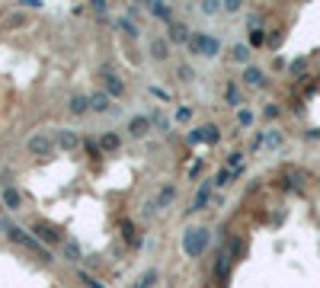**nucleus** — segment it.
Returning a JSON list of instances; mask_svg holds the SVG:
<instances>
[{
	"label": "nucleus",
	"mask_w": 320,
	"mask_h": 288,
	"mask_svg": "<svg viewBox=\"0 0 320 288\" xmlns=\"http://www.w3.org/2000/svg\"><path fill=\"white\" fill-rule=\"evenodd\" d=\"M211 186H215V179H205L202 186H198L195 199H192V205H189V208H192V212H202V208L211 202Z\"/></svg>",
	"instance_id": "obj_7"
},
{
	"label": "nucleus",
	"mask_w": 320,
	"mask_h": 288,
	"mask_svg": "<svg viewBox=\"0 0 320 288\" xmlns=\"http://www.w3.org/2000/svg\"><path fill=\"white\" fill-rule=\"evenodd\" d=\"M128 132H132L135 138H144L151 132V119L148 116H132V122H128Z\"/></svg>",
	"instance_id": "obj_9"
},
{
	"label": "nucleus",
	"mask_w": 320,
	"mask_h": 288,
	"mask_svg": "<svg viewBox=\"0 0 320 288\" xmlns=\"http://www.w3.org/2000/svg\"><path fill=\"white\" fill-rule=\"evenodd\" d=\"M192 77H195V71H192V67H189V64H183V67H179V80H192Z\"/></svg>",
	"instance_id": "obj_30"
},
{
	"label": "nucleus",
	"mask_w": 320,
	"mask_h": 288,
	"mask_svg": "<svg viewBox=\"0 0 320 288\" xmlns=\"http://www.w3.org/2000/svg\"><path fill=\"white\" fill-rule=\"evenodd\" d=\"M29 151L39 154V157H48L51 151H55V141H51L48 135H32L29 138Z\"/></svg>",
	"instance_id": "obj_6"
},
{
	"label": "nucleus",
	"mask_w": 320,
	"mask_h": 288,
	"mask_svg": "<svg viewBox=\"0 0 320 288\" xmlns=\"http://www.w3.org/2000/svg\"><path fill=\"white\" fill-rule=\"evenodd\" d=\"M202 138H205V141H208V144H215V141H218V138H221V132H218V128H215V125H205V128H202Z\"/></svg>",
	"instance_id": "obj_23"
},
{
	"label": "nucleus",
	"mask_w": 320,
	"mask_h": 288,
	"mask_svg": "<svg viewBox=\"0 0 320 288\" xmlns=\"http://www.w3.org/2000/svg\"><path fill=\"white\" fill-rule=\"evenodd\" d=\"M157 278H160V275H157V269H148V272L138 278V285H135V288H154V282H157Z\"/></svg>",
	"instance_id": "obj_18"
},
{
	"label": "nucleus",
	"mask_w": 320,
	"mask_h": 288,
	"mask_svg": "<svg viewBox=\"0 0 320 288\" xmlns=\"http://www.w3.org/2000/svg\"><path fill=\"white\" fill-rule=\"evenodd\" d=\"M266 144H269V147H279V144H282V135H279V132H269V135H266Z\"/></svg>",
	"instance_id": "obj_31"
},
{
	"label": "nucleus",
	"mask_w": 320,
	"mask_h": 288,
	"mask_svg": "<svg viewBox=\"0 0 320 288\" xmlns=\"http://www.w3.org/2000/svg\"><path fill=\"white\" fill-rule=\"evenodd\" d=\"M228 263H231V256H224V253H221L218 263H215V275H224V272H228Z\"/></svg>",
	"instance_id": "obj_25"
},
{
	"label": "nucleus",
	"mask_w": 320,
	"mask_h": 288,
	"mask_svg": "<svg viewBox=\"0 0 320 288\" xmlns=\"http://www.w3.org/2000/svg\"><path fill=\"white\" fill-rule=\"evenodd\" d=\"M151 55L154 58H167L170 55V39L167 36H157V39L151 42Z\"/></svg>",
	"instance_id": "obj_11"
},
{
	"label": "nucleus",
	"mask_w": 320,
	"mask_h": 288,
	"mask_svg": "<svg viewBox=\"0 0 320 288\" xmlns=\"http://www.w3.org/2000/svg\"><path fill=\"white\" fill-rule=\"evenodd\" d=\"M83 147H86V154L99 157V144H96V141H90V138H86V141H83Z\"/></svg>",
	"instance_id": "obj_34"
},
{
	"label": "nucleus",
	"mask_w": 320,
	"mask_h": 288,
	"mask_svg": "<svg viewBox=\"0 0 320 288\" xmlns=\"http://www.w3.org/2000/svg\"><path fill=\"white\" fill-rule=\"evenodd\" d=\"M170 42H189V32L183 23H170Z\"/></svg>",
	"instance_id": "obj_14"
},
{
	"label": "nucleus",
	"mask_w": 320,
	"mask_h": 288,
	"mask_svg": "<svg viewBox=\"0 0 320 288\" xmlns=\"http://www.w3.org/2000/svg\"><path fill=\"white\" fill-rule=\"evenodd\" d=\"M189 119H192V109H189V106H179V109H176V122H189Z\"/></svg>",
	"instance_id": "obj_29"
},
{
	"label": "nucleus",
	"mask_w": 320,
	"mask_h": 288,
	"mask_svg": "<svg viewBox=\"0 0 320 288\" xmlns=\"http://www.w3.org/2000/svg\"><path fill=\"white\" fill-rule=\"evenodd\" d=\"M186 141H189V144H202V141H205V138H202V128H198V132H189Z\"/></svg>",
	"instance_id": "obj_32"
},
{
	"label": "nucleus",
	"mask_w": 320,
	"mask_h": 288,
	"mask_svg": "<svg viewBox=\"0 0 320 288\" xmlns=\"http://www.w3.org/2000/svg\"><path fill=\"white\" fill-rule=\"evenodd\" d=\"M23 23H26L23 13H13V16H10V26H23Z\"/></svg>",
	"instance_id": "obj_38"
},
{
	"label": "nucleus",
	"mask_w": 320,
	"mask_h": 288,
	"mask_svg": "<svg viewBox=\"0 0 320 288\" xmlns=\"http://www.w3.org/2000/svg\"><path fill=\"white\" fill-rule=\"evenodd\" d=\"M32 234H36L39 243H64V234L58 231V228H51V224H45V221L32 224Z\"/></svg>",
	"instance_id": "obj_4"
},
{
	"label": "nucleus",
	"mask_w": 320,
	"mask_h": 288,
	"mask_svg": "<svg viewBox=\"0 0 320 288\" xmlns=\"http://www.w3.org/2000/svg\"><path fill=\"white\" fill-rule=\"evenodd\" d=\"M279 116V106H275V103H269V106H266V119H275Z\"/></svg>",
	"instance_id": "obj_37"
},
{
	"label": "nucleus",
	"mask_w": 320,
	"mask_h": 288,
	"mask_svg": "<svg viewBox=\"0 0 320 288\" xmlns=\"http://www.w3.org/2000/svg\"><path fill=\"white\" fill-rule=\"evenodd\" d=\"M228 103H231V106H240V93H237V83H231V86H228Z\"/></svg>",
	"instance_id": "obj_26"
},
{
	"label": "nucleus",
	"mask_w": 320,
	"mask_h": 288,
	"mask_svg": "<svg viewBox=\"0 0 320 288\" xmlns=\"http://www.w3.org/2000/svg\"><path fill=\"white\" fill-rule=\"evenodd\" d=\"M116 26L125 32V36H138V32H141V29H138V26H135L132 20H125V16H122V20H116Z\"/></svg>",
	"instance_id": "obj_21"
},
{
	"label": "nucleus",
	"mask_w": 320,
	"mask_h": 288,
	"mask_svg": "<svg viewBox=\"0 0 320 288\" xmlns=\"http://www.w3.org/2000/svg\"><path fill=\"white\" fill-rule=\"evenodd\" d=\"M244 83L259 86V83H263V71H259V67H244Z\"/></svg>",
	"instance_id": "obj_15"
},
{
	"label": "nucleus",
	"mask_w": 320,
	"mask_h": 288,
	"mask_svg": "<svg viewBox=\"0 0 320 288\" xmlns=\"http://www.w3.org/2000/svg\"><path fill=\"white\" fill-rule=\"evenodd\" d=\"M20 205H23V196H20V192H16V189H4V208H13V212H16Z\"/></svg>",
	"instance_id": "obj_13"
},
{
	"label": "nucleus",
	"mask_w": 320,
	"mask_h": 288,
	"mask_svg": "<svg viewBox=\"0 0 320 288\" xmlns=\"http://www.w3.org/2000/svg\"><path fill=\"white\" fill-rule=\"evenodd\" d=\"M58 144H61L64 151H74V147H77V135H74V132H67V128H64V132L58 135Z\"/></svg>",
	"instance_id": "obj_16"
},
{
	"label": "nucleus",
	"mask_w": 320,
	"mask_h": 288,
	"mask_svg": "<svg viewBox=\"0 0 320 288\" xmlns=\"http://www.w3.org/2000/svg\"><path fill=\"white\" fill-rule=\"evenodd\" d=\"M231 58L240 61V64H247V61H250V45H234V48H231Z\"/></svg>",
	"instance_id": "obj_19"
},
{
	"label": "nucleus",
	"mask_w": 320,
	"mask_h": 288,
	"mask_svg": "<svg viewBox=\"0 0 320 288\" xmlns=\"http://www.w3.org/2000/svg\"><path fill=\"white\" fill-rule=\"evenodd\" d=\"M122 231H125V240L132 243V247H138V243H141V240L135 237V224H132V221H122Z\"/></svg>",
	"instance_id": "obj_22"
},
{
	"label": "nucleus",
	"mask_w": 320,
	"mask_h": 288,
	"mask_svg": "<svg viewBox=\"0 0 320 288\" xmlns=\"http://www.w3.org/2000/svg\"><path fill=\"white\" fill-rule=\"evenodd\" d=\"M151 122H154V125H157V128H163V132H167V125H170L163 112H154V116H151Z\"/></svg>",
	"instance_id": "obj_27"
},
{
	"label": "nucleus",
	"mask_w": 320,
	"mask_h": 288,
	"mask_svg": "<svg viewBox=\"0 0 320 288\" xmlns=\"http://www.w3.org/2000/svg\"><path fill=\"white\" fill-rule=\"evenodd\" d=\"M4 228H7V237H10L13 243H20V247H26V250H32V253H36V256L42 259V263H51V253H48L45 247H42V243H39L36 237H32L29 231L16 228V224H4Z\"/></svg>",
	"instance_id": "obj_1"
},
{
	"label": "nucleus",
	"mask_w": 320,
	"mask_h": 288,
	"mask_svg": "<svg viewBox=\"0 0 320 288\" xmlns=\"http://www.w3.org/2000/svg\"><path fill=\"white\" fill-rule=\"evenodd\" d=\"M186 45H189L192 55H202V58H215L221 51V42L215 39V36H208V32H192Z\"/></svg>",
	"instance_id": "obj_2"
},
{
	"label": "nucleus",
	"mask_w": 320,
	"mask_h": 288,
	"mask_svg": "<svg viewBox=\"0 0 320 288\" xmlns=\"http://www.w3.org/2000/svg\"><path fill=\"white\" fill-rule=\"evenodd\" d=\"M102 147H106V151H119V138L116 135H106V138H102Z\"/></svg>",
	"instance_id": "obj_28"
},
{
	"label": "nucleus",
	"mask_w": 320,
	"mask_h": 288,
	"mask_svg": "<svg viewBox=\"0 0 320 288\" xmlns=\"http://www.w3.org/2000/svg\"><path fill=\"white\" fill-rule=\"evenodd\" d=\"M148 10H151L154 16H160V20H167V23H170V16H173V13H170V7L157 4V0H151V4H148Z\"/></svg>",
	"instance_id": "obj_17"
},
{
	"label": "nucleus",
	"mask_w": 320,
	"mask_h": 288,
	"mask_svg": "<svg viewBox=\"0 0 320 288\" xmlns=\"http://www.w3.org/2000/svg\"><path fill=\"white\" fill-rule=\"evenodd\" d=\"M64 256L71 259V263H77V259H80V247H77L74 240H64Z\"/></svg>",
	"instance_id": "obj_20"
},
{
	"label": "nucleus",
	"mask_w": 320,
	"mask_h": 288,
	"mask_svg": "<svg viewBox=\"0 0 320 288\" xmlns=\"http://www.w3.org/2000/svg\"><path fill=\"white\" fill-rule=\"evenodd\" d=\"M67 109H71L74 116H83V112L90 109V96H83V93H74L71 100H67Z\"/></svg>",
	"instance_id": "obj_10"
},
{
	"label": "nucleus",
	"mask_w": 320,
	"mask_h": 288,
	"mask_svg": "<svg viewBox=\"0 0 320 288\" xmlns=\"http://www.w3.org/2000/svg\"><path fill=\"white\" fill-rule=\"evenodd\" d=\"M90 7H93V13H106V0H93Z\"/></svg>",
	"instance_id": "obj_36"
},
{
	"label": "nucleus",
	"mask_w": 320,
	"mask_h": 288,
	"mask_svg": "<svg viewBox=\"0 0 320 288\" xmlns=\"http://www.w3.org/2000/svg\"><path fill=\"white\" fill-rule=\"evenodd\" d=\"M99 77H102V86H106V93H109V96H122V93H125L122 77H119V74H112L109 67H102V71H99Z\"/></svg>",
	"instance_id": "obj_5"
},
{
	"label": "nucleus",
	"mask_w": 320,
	"mask_h": 288,
	"mask_svg": "<svg viewBox=\"0 0 320 288\" xmlns=\"http://www.w3.org/2000/svg\"><path fill=\"white\" fill-rule=\"evenodd\" d=\"M205 247H208V231H205V228H192V231H186V237H183V250H186V256H202Z\"/></svg>",
	"instance_id": "obj_3"
},
{
	"label": "nucleus",
	"mask_w": 320,
	"mask_h": 288,
	"mask_svg": "<svg viewBox=\"0 0 320 288\" xmlns=\"http://www.w3.org/2000/svg\"><path fill=\"white\" fill-rule=\"evenodd\" d=\"M80 282H83L86 288H102V285L96 282V278H90V275H86V272H80Z\"/></svg>",
	"instance_id": "obj_35"
},
{
	"label": "nucleus",
	"mask_w": 320,
	"mask_h": 288,
	"mask_svg": "<svg viewBox=\"0 0 320 288\" xmlns=\"http://www.w3.org/2000/svg\"><path fill=\"white\" fill-rule=\"evenodd\" d=\"M237 122H240L244 128H250V125H253V112H250V109H240V112H237Z\"/></svg>",
	"instance_id": "obj_24"
},
{
	"label": "nucleus",
	"mask_w": 320,
	"mask_h": 288,
	"mask_svg": "<svg viewBox=\"0 0 320 288\" xmlns=\"http://www.w3.org/2000/svg\"><path fill=\"white\" fill-rule=\"evenodd\" d=\"M173 199H176V186H163V189L157 192V199H154V205H157V208H167Z\"/></svg>",
	"instance_id": "obj_12"
},
{
	"label": "nucleus",
	"mask_w": 320,
	"mask_h": 288,
	"mask_svg": "<svg viewBox=\"0 0 320 288\" xmlns=\"http://www.w3.org/2000/svg\"><path fill=\"white\" fill-rule=\"evenodd\" d=\"M90 109L93 112H112L116 106H112V96L106 90H96V93H90Z\"/></svg>",
	"instance_id": "obj_8"
},
{
	"label": "nucleus",
	"mask_w": 320,
	"mask_h": 288,
	"mask_svg": "<svg viewBox=\"0 0 320 288\" xmlns=\"http://www.w3.org/2000/svg\"><path fill=\"white\" fill-rule=\"evenodd\" d=\"M250 42H253V45H263V42H266L263 29H253V32H250Z\"/></svg>",
	"instance_id": "obj_33"
}]
</instances>
